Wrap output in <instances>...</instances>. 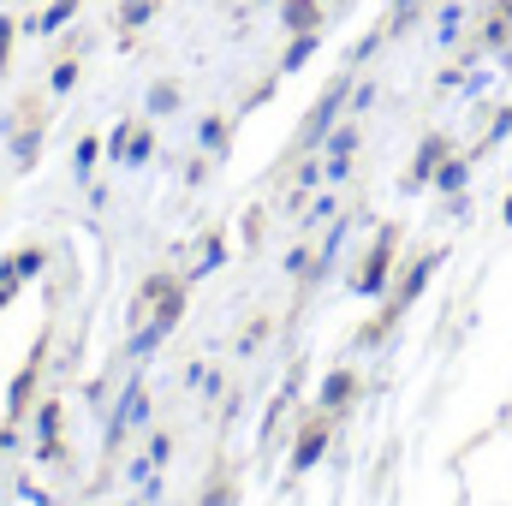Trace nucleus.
<instances>
[{
	"label": "nucleus",
	"instance_id": "nucleus-1",
	"mask_svg": "<svg viewBox=\"0 0 512 506\" xmlns=\"http://www.w3.org/2000/svg\"><path fill=\"white\" fill-rule=\"evenodd\" d=\"M149 423V387H143V364H137V376L120 387V399H114V417H108V447H120L126 441V429H143Z\"/></svg>",
	"mask_w": 512,
	"mask_h": 506
},
{
	"label": "nucleus",
	"instance_id": "nucleus-2",
	"mask_svg": "<svg viewBox=\"0 0 512 506\" xmlns=\"http://www.w3.org/2000/svg\"><path fill=\"white\" fill-rule=\"evenodd\" d=\"M42 358H48V340H36L30 364H24V370L12 376V387H6V417H12V423L36 411V381H42Z\"/></svg>",
	"mask_w": 512,
	"mask_h": 506
},
{
	"label": "nucleus",
	"instance_id": "nucleus-3",
	"mask_svg": "<svg viewBox=\"0 0 512 506\" xmlns=\"http://www.w3.org/2000/svg\"><path fill=\"white\" fill-rule=\"evenodd\" d=\"M340 102H346V84H334L316 108H310V126H304V143H322L328 137V126H334V114H340Z\"/></svg>",
	"mask_w": 512,
	"mask_h": 506
},
{
	"label": "nucleus",
	"instance_id": "nucleus-4",
	"mask_svg": "<svg viewBox=\"0 0 512 506\" xmlns=\"http://www.w3.org/2000/svg\"><path fill=\"white\" fill-rule=\"evenodd\" d=\"M42 268H48V256L30 245V251H18V256H6V262H0V286H24V280H36Z\"/></svg>",
	"mask_w": 512,
	"mask_h": 506
},
{
	"label": "nucleus",
	"instance_id": "nucleus-5",
	"mask_svg": "<svg viewBox=\"0 0 512 506\" xmlns=\"http://www.w3.org/2000/svg\"><path fill=\"white\" fill-rule=\"evenodd\" d=\"M322 447H328V423H310V429L298 435V447H292V471H310V465L322 459Z\"/></svg>",
	"mask_w": 512,
	"mask_h": 506
},
{
	"label": "nucleus",
	"instance_id": "nucleus-6",
	"mask_svg": "<svg viewBox=\"0 0 512 506\" xmlns=\"http://www.w3.org/2000/svg\"><path fill=\"white\" fill-rule=\"evenodd\" d=\"M149 322H155L161 334H173V328L185 322V286H173V292H167V298H161V304L149 310Z\"/></svg>",
	"mask_w": 512,
	"mask_h": 506
},
{
	"label": "nucleus",
	"instance_id": "nucleus-7",
	"mask_svg": "<svg viewBox=\"0 0 512 506\" xmlns=\"http://www.w3.org/2000/svg\"><path fill=\"white\" fill-rule=\"evenodd\" d=\"M72 12H78V0H54V6H48V12H36L24 30H30V36H54L60 24H72Z\"/></svg>",
	"mask_w": 512,
	"mask_h": 506
},
{
	"label": "nucleus",
	"instance_id": "nucleus-8",
	"mask_svg": "<svg viewBox=\"0 0 512 506\" xmlns=\"http://www.w3.org/2000/svg\"><path fill=\"white\" fill-rule=\"evenodd\" d=\"M161 340H167V334H161L155 322H137V328H131V340H126V352H131V358H155V352H161Z\"/></svg>",
	"mask_w": 512,
	"mask_h": 506
},
{
	"label": "nucleus",
	"instance_id": "nucleus-9",
	"mask_svg": "<svg viewBox=\"0 0 512 506\" xmlns=\"http://www.w3.org/2000/svg\"><path fill=\"white\" fill-rule=\"evenodd\" d=\"M102 155H108V149H102L96 137H78V149H72V167H78V179H84V185H90V173L102 167Z\"/></svg>",
	"mask_w": 512,
	"mask_h": 506
},
{
	"label": "nucleus",
	"instance_id": "nucleus-10",
	"mask_svg": "<svg viewBox=\"0 0 512 506\" xmlns=\"http://www.w3.org/2000/svg\"><path fill=\"white\" fill-rule=\"evenodd\" d=\"M215 268H227V239H209L203 256H197V268H185V280H203V274H215Z\"/></svg>",
	"mask_w": 512,
	"mask_h": 506
},
{
	"label": "nucleus",
	"instance_id": "nucleus-11",
	"mask_svg": "<svg viewBox=\"0 0 512 506\" xmlns=\"http://www.w3.org/2000/svg\"><path fill=\"white\" fill-rule=\"evenodd\" d=\"M197 143H203V155H221V149H227V120H221V114L197 120Z\"/></svg>",
	"mask_w": 512,
	"mask_h": 506
},
{
	"label": "nucleus",
	"instance_id": "nucleus-12",
	"mask_svg": "<svg viewBox=\"0 0 512 506\" xmlns=\"http://www.w3.org/2000/svg\"><path fill=\"white\" fill-rule=\"evenodd\" d=\"M30 417H36V441H54V435H60V405H54V399H42Z\"/></svg>",
	"mask_w": 512,
	"mask_h": 506
},
{
	"label": "nucleus",
	"instance_id": "nucleus-13",
	"mask_svg": "<svg viewBox=\"0 0 512 506\" xmlns=\"http://www.w3.org/2000/svg\"><path fill=\"white\" fill-rule=\"evenodd\" d=\"M131 120H120V126L108 131V143H102V149H108V161H114V167H126V149H131Z\"/></svg>",
	"mask_w": 512,
	"mask_h": 506
},
{
	"label": "nucleus",
	"instance_id": "nucleus-14",
	"mask_svg": "<svg viewBox=\"0 0 512 506\" xmlns=\"http://www.w3.org/2000/svg\"><path fill=\"white\" fill-rule=\"evenodd\" d=\"M310 54H316V36H310V30H298V42L286 48V60H280V72H298V66L310 60Z\"/></svg>",
	"mask_w": 512,
	"mask_h": 506
},
{
	"label": "nucleus",
	"instance_id": "nucleus-15",
	"mask_svg": "<svg viewBox=\"0 0 512 506\" xmlns=\"http://www.w3.org/2000/svg\"><path fill=\"white\" fill-rule=\"evenodd\" d=\"M149 114H155V120L179 114V90H173V84H155V90H149Z\"/></svg>",
	"mask_w": 512,
	"mask_h": 506
},
{
	"label": "nucleus",
	"instance_id": "nucleus-16",
	"mask_svg": "<svg viewBox=\"0 0 512 506\" xmlns=\"http://www.w3.org/2000/svg\"><path fill=\"white\" fill-rule=\"evenodd\" d=\"M36 155H42V131H18V137H12V161H18V167H30Z\"/></svg>",
	"mask_w": 512,
	"mask_h": 506
},
{
	"label": "nucleus",
	"instance_id": "nucleus-17",
	"mask_svg": "<svg viewBox=\"0 0 512 506\" xmlns=\"http://www.w3.org/2000/svg\"><path fill=\"white\" fill-rule=\"evenodd\" d=\"M316 18H322V6H316V0H286V24H292V30H310Z\"/></svg>",
	"mask_w": 512,
	"mask_h": 506
},
{
	"label": "nucleus",
	"instance_id": "nucleus-18",
	"mask_svg": "<svg viewBox=\"0 0 512 506\" xmlns=\"http://www.w3.org/2000/svg\"><path fill=\"white\" fill-rule=\"evenodd\" d=\"M352 399V376L346 370H334V376L322 381V405H346Z\"/></svg>",
	"mask_w": 512,
	"mask_h": 506
},
{
	"label": "nucleus",
	"instance_id": "nucleus-19",
	"mask_svg": "<svg viewBox=\"0 0 512 506\" xmlns=\"http://www.w3.org/2000/svg\"><path fill=\"white\" fill-rule=\"evenodd\" d=\"M149 155H155V137H149V131H131L126 167H131V173H137V167H143V161H149Z\"/></svg>",
	"mask_w": 512,
	"mask_h": 506
},
{
	"label": "nucleus",
	"instance_id": "nucleus-20",
	"mask_svg": "<svg viewBox=\"0 0 512 506\" xmlns=\"http://www.w3.org/2000/svg\"><path fill=\"white\" fill-rule=\"evenodd\" d=\"M72 84H78V66H72V60H60V66L48 72V90H54V96H72Z\"/></svg>",
	"mask_w": 512,
	"mask_h": 506
},
{
	"label": "nucleus",
	"instance_id": "nucleus-21",
	"mask_svg": "<svg viewBox=\"0 0 512 506\" xmlns=\"http://www.w3.org/2000/svg\"><path fill=\"white\" fill-rule=\"evenodd\" d=\"M149 12H155V0H126V6H120V24L137 30V24H149Z\"/></svg>",
	"mask_w": 512,
	"mask_h": 506
},
{
	"label": "nucleus",
	"instance_id": "nucleus-22",
	"mask_svg": "<svg viewBox=\"0 0 512 506\" xmlns=\"http://www.w3.org/2000/svg\"><path fill=\"white\" fill-rule=\"evenodd\" d=\"M149 477H155V459H149V453H137V459L126 465V483H131V489H143Z\"/></svg>",
	"mask_w": 512,
	"mask_h": 506
},
{
	"label": "nucleus",
	"instance_id": "nucleus-23",
	"mask_svg": "<svg viewBox=\"0 0 512 506\" xmlns=\"http://www.w3.org/2000/svg\"><path fill=\"white\" fill-rule=\"evenodd\" d=\"M36 465H66V441H36Z\"/></svg>",
	"mask_w": 512,
	"mask_h": 506
},
{
	"label": "nucleus",
	"instance_id": "nucleus-24",
	"mask_svg": "<svg viewBox=\"0 0 512 506\" xmlns=\"http://www.w3.org/2000/svg\"><path fill=\"white\" fill-rule=\"evenodd\" d=\"M143 453H149V459H155V471H161V465L173 459V435H149V447H143Z\"/></svg>",
	"mask_w": 512,
	"mask_h": 506
},
{
	"label": "nucleus",
	"instance_id": "nucleus-25",
	"mask_svg": "<svg viewBox=\"0 0 512 506\" xmlns=\"http://www.w3.org/2000/svg\"><path fill=\"white\" fill-rule=\"evenodd\" d=\"M352 143H358V131H352V126L328 131V155H352Z\"/></svg>",
	"mask_w": 512,
	"mask_h": 506
},
{
	"label": "nucleus",
	"instance_id": "nucleus-26",
	"mask_svg": "<svg viewBox=\"0 0 512 506\" xmlns=\"http://www.w3.org/2000/svg\"><path fill=\"white\" fill-rule=\"evenodd\" d=\"M203 179H209V161H203V155H197V161H185V185H191V191H197V185H203Z\"/></svg>",
	"mask_w": 512,
	"mask_h": 506
},
{
	"label": "nucleus",
	"instance_id": "nucleus-27",
	"mask_svg": "<svg viewBox=\"0 0 512 506\" xmlns=\"http://www.w3.org/2000/svg\"><path fill=\"white\" fill-rule=\"evenodd\" d=\"M262 334H268V322H251V328H245V340H239V352H256V346H262Z\"/></svg>",
	"mask_w": 512,
	"mask_h": 506
},
{
	"label": "nucleus",
	"instance_id": "nucleus-28",
	"mask_svg": "<svg viewBox=\"0 0 512 506\" xmlns=\"http://www.w3.org/2000/svg\"><path fill=\"white\" fill-rule=\"evenodd\" d=\"M12 30H18V24H12V18H0V72H6V54H12Z\"/></svg>",
	"mask_w": 512,
	"mask_h": 506
},
{
	"label": "nucleus",
	"instance_id": "nucleus-29",
	"mask_svg": "<svg viewBox=\"0 0 512 506\" xmlns=\"http://www.w3.org/2000/svg\"><path fill=\"white\" fill-rule=\"evenodd\" d=\"M18 501H24V506H54L42 489H30V483H18Z\"/></svg>",
	"mask_w": 512,
	"mask_h": 506
},
{
	"label": "nucleus",
	"instance_id": "nucleus-30",
	"mask_svg": "<svg viewBox=\"0 0 512 506\" xmlns=\"http://www.w3.org/2000/svg\"><path fill=\"white\" fill-rule=\"evenodd\" d=\"M203 506H233V489H227V483H215V489L203 495Z\"/></svg>",
	"mask_w": 512,
	"mask_h": 506
},
{
	"label": "nucleus",
	"instance_id": "nucleus-31",
	"mask_svg": "<svg viewBox=\"0 0 512 506\" xmlns=\"http://www.w3.org/2000/svg\"><path fill=\"white\" fill-rule=\"evenodd\" d=\"M322 179H328V173H322L316 161H310V167H298V185H304V191H310V185H322Z\"/></svg>",
	"mask_w": 512,
	"mask_h": 506
},
{
	"label": "nucleus",
	"instance_id": "nucleus-32",
	"mask_svg": "<svg viewBox=\"0 0 512 506\" xmlns=\"http://www.w3.org/2000/svg\"><path fill=\"white\" fill-rule=\"evenodd\" d=\"M310 268V251H286V274H304Z\"/></svg>",
	"mask_w": 512,
	"mask_h": 506
},
{
	"label": "nucleus",
	"instance_id": "nucleus-33",
	"mask_svg": "<svg viewBox=\"0 0 512 506\" xmlns=\"http://www.w3.org/2000/svg\"><path fill=\"white\" fill-rule=\"evenodd\" d=\"M6 453H18V435H12V423L0 429V459H6Z\"/></svg>",
	"mask_w": 512,
	"mask_h": 506
},
{
	"label": "nucleus",
	"instance_id": "nucleus-34",
	"mask_svg": "<svg viewBox=\"0 0 512 506\" xmlns=\"http://www.w3.org/2000/svg\"><path fill=\"white\" fill-rule=\"evenodd\" d=\"M12 292H18V286H0V310H6V304H12Z\"/></svg>",
	"mask_w": 512,
	"mask_h": 506
},
{
	"label": "nucleus",
	"instance_id": "nucleus-35",
	"mask_svg": "<svg viewBox=\"0 0 512 506\" xmlns=\"http://www.w3.org/2000/svg\"><path fill=\"white\" fill-rule=\"evenodd\" d=\"M131 506H143V495H137V501H131Z\"/></svg>",
	"mask_w": 512,
	"mask_h": 506
}]
</instances>
